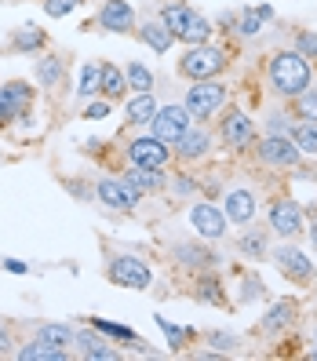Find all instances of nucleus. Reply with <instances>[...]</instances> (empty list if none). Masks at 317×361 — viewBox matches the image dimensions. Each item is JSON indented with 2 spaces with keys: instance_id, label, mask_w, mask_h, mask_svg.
I'll use <instances>...</instances> for the list:
<instances>
[{
  "instance_id": "nucleus-39",
  "label": "nucleus",
  "mask_w": 317,
  "mask_h": 361,
  "mask_svg": "<svg viewBox=\"0 0 317 361\" xmlns=\"http://www.w3.org/2000/svg\"><path fill=\"white\" fill-rule=\"evenodd\" d=\"M204 339H208V347L216 354H234L241 347V336H234V332H208Z\"/></svg>"
},
{
  "instance_id": "nucleus-43",
  "label": "nucleus",
  "mask_w": 317,
  "mask_h": 361,
  "mask_svg": "<svg viewBox=\"0 0 317 361\" xmlns=\"http://www.w3.org/2000/svg\"><path fill=\"white\" fill-rule=\"evenodd\" d=\"M256 295H263V281L256 278V274H248V278H244V292H241V303H251Z\"/></svg>"
},
{
  "instance_id": "nucleus-9",
  "label": "nucleus",
  "mask_w": 317,
  "mask_h": 361,
  "mask_svg": "<svg viewBox=\"0 0 317 361\" xmlns=\"http://www.w3.org/2000/svg\"><path fill=\"white\" fill-rule=\"evenodd\" d=\"M95 197L102 201V208H110V212H135L139 201H142V194L124 176L120 179H113V176L99 179L95 183Z\"/></svg>"
},
{
  "instance_id": "nucleus-38",
  "label": "nucleus",
  "mask_w": 317,
  "mask_h": 361,
  "mask_svg": "<svg viewBox=\"0 0 317 361\" xmlns=\"http://www.w3.org/2000/svg\"><path fill=\"white\" fill-rule=\"evenodd\" d=\"M295 117L288 110H270L266 114V135H292Z\"/></svg>"
},
{
  "instance_id": "nucleus-33",
  "label": "nucleus",
  "mask_w": 317,
  "mask_h": 361,
  "mask_svg": "<svg viewBox=\"0 0 317 361\" xmlns=\"http://www.w3.org/2000/svg\"><path fill=\"white\" fill-rule=\"evenodd\" d=\"M211 30H216V26H211L204 15H197L194 23H189V26H186V30L175 37V40H182L186 48H197V44H208V40H211Z\"/></svg>"
},
{
  "instance_id": "nucleus-42",
  "label": "nucleus",
  "mask_w": 317,
  "mask_h": 361,
  "mask_svg": "<svg viewBox=\"0 0 317 361\" xmlns=\"http://www.w3.org/2000/svg\"><path fill=\"white\" fill-rule=\"evenodd\" d=\"M80 8V0H44V11L51 15V18H62V15H70V11H77Z\"/></svg>"
},
{
  "instance_id": "nucleus-34",
  "label": "nucleus",
  "mask_w": 317,
  "mask_h": 361,
  "mask_svg": "<svg viewBox=\"0 0 317 361\" xmlns=\"http://www.w3.org/2000/svg\"><path fill=\"white\" fill-rule=\"evenodd\" d=\"M292 117L295 121H317V88L313 84L292 99Z\"/></svg>"
},
{
  "instance_id": "nucleus-48",
  "label": "nucleus",
  "mask_w": 317,
  "mask_h": 361,
  "mask_svg": "<svg viewBox=\"0 0 317 361\" xmlns=\"http://www.w3.org/2000/svg\"><path fill=\"white\" fill-rule=\"evenodd\" d=\"M310 241H313V248H317V219H313V226H310Z\"/></svg>"
},
{
  "instance_id": "nucleus-28",
  "label": "nucleus",
  "mask_w": 317,
  "mask_h": 361,
  "mask_svg": "<svg viewBox=\"0 0 317 361\" xmlns=\"http://www.w3.org/2000/svg\"><path fill=\"white\" fill-rule=\"evenodd\" d=\"M237 248L244 252L248 259H263L266 252H270V230H244L241 238H237Z\"/></svg>"
},
{
  "instance_id": "nucleus-30",
  "label": "nucleus",
  "mask_w": 317,
  "mask_h": 361,
  "mask_svg": "<svg viewBox=\"0 0 317 361\" xmlns=\"http://www.w3.org/2000/svg\"><path fill=\"white\" fill-rule=\"evenodd\" d=\"M270 15H273L270 4H263V8H244V11L237 15V33H241V37H256V33L263 30V23H270Z\"/></svg>"
},
{
  "instance_id": "nucleus-5",
  "label": "nucleus",
  "mask_w": 317,
  "mask_h": 361,
  "mask_svg": "<svg viewBox=\"0 0 317 361\" xmlns=\"http://www.w3.org/2000/svg\"><path fill=\"white\" fill-rule=\"evenodd\" d=\"M219 139H223V146L241 154V150H251V146L259 142V128L244 110H230V114L219 117Z\"/></svg>"
},
{
  "instance_id": "nucleus-16",
  "label": "nucleus",
  "mask_w": 317,
  "mask_h": 361,
  "mask_svg": "<svg viewBox=\"0 0 317 361\" xmlns=\"http://www.w3.org/2000/svg\"><path fill=\"white\" fill-rule=\"evenodd\" d=\"M179 267H186V270H211V267H219V256L211 248H204L201 241H179V245H172V252H168Z\"/></svg>"
},
{
  "instance_id": "nucleus-26",
  "label": "nucleus",
  "mask_w": 317,
  "mask_h": 361,
  "mask_svg": "<svg viewBox=\"0 0 317 361\" xmlns=\"http://www.w3.org/2000/svg\"><path fill=\"white\" fill-rule=\"evenodd\" d=\"M62 77H66V62H62V55H44V59L37 62V80L44 84L48 92L58 88Z\"/></svg>"
},
{
  "instance_id": "nucleus-46",
  "label": "nucleus",
  "mask_w": 317,
  "mask_h": 361,
  "mask_svg": "<svg viewBox=\"0 0 317 361\" xmlns=\"http://www.w3.org/2000/svg\"><path fill=\"white\" fill-rule=\"evenodd\" d=\"M11 347H15V343H11V332H8L4 322H0V354H11Z\"/></svg>"
},
{
  "instance_id": "nucleus-23",
  "label": "nucleus",
  "mask_w": 317,
  "mask_h": 361,
  "mask_svg": "<svg viewBox=\"0 0 317 361\" xmlns=\"http://www.w3.org/2000/svg\"><path fill=\"white\" fill-rule=\"evenodd\" d=\"M157 114V102H154V92H135V99L124 106V121L132 124V128H142V124H150Z\"/></svg>"
},
{
  "instance_id": "nucleus-49",
  "label": "nucleus",
  "mask_w": 317,
  "mask_h": 361,
  "mask_svg": "<svg viewBox=\"0 0 317 361\" xmlns=\"http://www.w3.org/2000/svg\"><path fill=\"white\" fill-rule=\"evenodd\" d=\"M310 357H317V332H313V343H310Z\"/></svg>"
},
{
  "instance_id": "nucleus-19",
  "label": "nucleus",
  "mask_w": 317,
  "mask_h": 361,
  "mask_svg": "<svg viewBox=\"0 0 317 361\" xmlns=\"http://www.w3.org/2000/svg\"><path fill=\"white\" fill-rule=\"evenodd\" d=\"M135 33H139V40L146 48H154L157 55H164V51H172V44H175V33L168 30V23L164 18H142V23L135 26Z\"/></svg>"
},
{
  "instance_id": "nucleus-37",
  "label": "nucleus",
  "mask_w": 317,
  "mask_h": 361,
  "mask_svg": "<svg viewBox=\"0 0 317 361\" xmlns=\"http://www.w3.org/2000/svg\"><path fill=\"white\" fill-rule=\"evenodd\" d=\"M37 336H40V339H48V343H55V347H70V343H77V332H73L70 325H40Z\"/></svg>"
},
{
  "instance_id": "nucleus-29",
  "label": "nucleus",
  "mask_w": 317,
  "mask_h": 361,
  "mask_svg": "<svg viewBox=\"0 0 317 361\" xmlns=\"http://www.w3.org/2000/svg\"><path fill=\"white\" fill-rule=\"evenodd\" d=\"M99 84H102V62H84L77 73V95L88 102L92 95H99Z\"/></svg>"
},
{
  "instance_id": "nucleus-25",
  "label": "nucleus",
  "mask_w": 317,
  "mask_h": 361,
  "mask_svg": "<svg viewBox=\"0 0 317 361\" xmlns=\"http://www.w3.org/2000/svg\"><path fill=\"white\" fill-rule=\"evenodd\" d=\"M124 92H128V77H124V70H117V66H110V62H106V66H102L99 95L110 99V102H117V99H124Z\"/></svg>"
},
{
  "instance_id": "nucleus-24",
  "label": "nucleus",
  "mask_w": 317,
  "mask_h": 361,
  "mask_svg": "<svg viewBox=\"0 0 317 361\" xmlns=\"http://www.w3.org/2000/svg\"><path fill=\"white\" fill-rule=\"evenodd\" d=\"M15 357H18V361H66V347H55V343H48V339L37 336L33 343L18 347Z\"/></svg>"
},
{
  "instance_id": "nucleus-44",
  "label": "nucleus",
  "mask_w": 317,
  "mask_h": 361,
  "mask_svg": "<svg viewBox=\"0 0 317 361\" xmlns=\"http://www.w3.org/2000/svg\"><path fill=\"white\" fill-rule=\"evenodd\" d=\"M110 99H102V102H88V106H84V117H88V121H102L106 114H110Z\"/></svg>"
},
{
  "instance_id": "nucleus-41",
  "label": "nucleus",
  "mask_w": 317,
  "mask_h": 361,
  "mask_svg": "<svg viewBox=\"0 0 317 361\" xmlns=\"http://www.w3.org/2000/svg\"><path fill=\"white\" fill-rule=\"evenodd\" d=\"M295 51L306 55L310 62H317V30H299L295 33Z\"/></svg>"
},
{
  "instance_id": "nucleus-11",
  "label": "nucleus",
  "mask_w": 317,
  "mask_h": 361,
  "mask_svg": "<svg viewBox=\"0 0 317 361\" xmlns=\"http://www.w3.org/2000/svg\"><path fill=\"white\" fill-rule=\"evenodd\" d=\"M270 259L278 263V270L285 274L288 281H295V285H310V281L317 278V270H313V259H306L303 252L295 248V245H288V241L273 248V252H270Z\"/></svg>"
},
{
  "instance_id": "nucleus-2",
  "label": "nucleus",
  "mask_w": 317,
  "mask_h": 361,
  "mask_svg": "<svg viewBox=\"0 0 317 361\" xmlns=\"http://www.w3.org/2000/svg\"><path fill=\"white\" fill-rule=\"evenodd\" d=\"M230 66V51L223 44H197V48H186V55L179 59V73L186 80H211L219 77Z\"/></svg>"
},
{
  "instance_id": "nucleus-14",
  "label": "nucleus",
  "mask_w": 317,
  "mask_h": 361,
  "mask_svg": "<svg viewBox=\"0 0 317 361\" xmlns=\"http://www.w3.org/2000/svg\"><path fill=\"white\" fill-rule=\"evenodd\" d=\"M256 208H259V197H256V190H248V186H234V190H226V197H223V212H226V219L230 223H251L256 219Z\"/></svg>"
},
{
  "instance_id": "nucleus-12",
  "label": "nucleus",
  "mask_w": 317,
  "mask_h": 361,
  "mask_svg": "<svg viewBox=\"0 0 317 361\" xmlns=\"http://www.w3.org/2000/svg\"><path fill=\"white\" fill-rule=\"evenodd\" d=\"M189 121H194V117H189L186 102H182V106H179V102H168V106H157L150 128H154V135L164 139V142H179L182 132L189 128Z\"/></svg>"
},
{
  "instance_id": "nucleus-20",
  "label": "nucleus",
  "mask_w": 317,
  "mask_h": 361,
  "mask_svg": "<svg viewBox=\"0 0 317 361\" xmlns=\"http://www.w3.org/2000/svg\"><path fill=\"white\" fill-rule=\"evenodd\" d=\"M295 317H299V307H295V300H278V303L266 310V317L259 322V329H263L266 336H278V332H288V329L295 325Z\"/></svg>"
},
{
  "instance_id": "nucleus-17",
  "label": "nucleus",
  "mask_w": 317,
  "mask_h": 361,
  "mask_svg": "<svg viewBox=\"0 0 317 361\" xmlns=\"http://www.w3.org/2000/svg\"><path fill=\"white\" fill-rule=\"evenodd\" d=\"M211 154V132L204 128H194V124H189V128L182 132V139L175 142V157L182 161V164H197V161H204Z\"/></svg>"
},
{
  "instance_id": "nucleus-7",
  "label": "nucleus",
  "mask_w": 317,
  "mask_h": 361,
  "mask_svg": "<svg viewBox=\"0 0 317 361\" xmlns=\"http://www.w3.org/2000/svg\"><path fill=\"white\" fill-rule=\"evenodd\" d=\"M124 157H128V164H139V168H164L172 164V150H168V142L157 139L154 132L150 135H135L128 142V150H124Z\"/></svg>"
},
{
  "instance_id": "nucleus-22",
  "label": "nucleus",
  "mask_w": 317,
  "mask_h": 361,
  "mask_svg": "<svg viewBox=\"0 0 317 361\" xmlns=\"http://www.w3.org/2000/svg\"><path fill=\"white\" fill-rule=\"evenodd\" d=\"M124 179H128L142 197H146V194H157V190H164V186H168V179H164L161 168H139V164H128Z\"/></svg>"
},
{
  "instance_id": "nucleus-10",
  "label": "nucleus",
  "mask_w": 317,
  "mask_h": 361,
  "mask_svg": "<svg viewBox=\"0 0 317 361\" xmlns=\"http://www.w3.org/2000/svg\"><path fill=\"white\" fill-rule=\"evenodd\" d=\"M33 84L26 80H8L0 84V124H11V121H23L33 110Z\"/></svg>"
},
{
  "instance_id": "nucleus-31",
  "label": "nucleus",
  "mask_w": 317,
  "mask_h": 361,
  "mask_svg": "<svg viewBox=\"0 0 317 361\" xmlns=\"http://www.w3.org/2000/svg\"><path fill=\"white\" fill-rule=\"evenodd\" d=\"M197 300H201V303H211V307H223V303H226L223 281L216 278V274L201 270V278H197Z\"/></svg>"
},
{
  "instance_id": "nucleus-45",
  "label": "nucleus",
  "mask_w": 317,
  "mask_h": 361,
  "mask_svg": "<svg viewBox=\"0 0 317 361\" xmlns=\"http://www.w3.org/2000/svg\"><path fill=\"white\" fill-rule=\"evenodd\" d=\"M194 190H197V183L189 179V176H179V179L172 183V194H179V197H186V194H194Z\"/></svg>"
},
{
  "instance_id": "nucleus-1",
  "label": "nucleus",
  "mask_w": 317,
  "mask_h": 361,
  "mask_svg": "<svg viewBox=\"0 0 317 361\" xmlns=\"http://www.w3.org/2000/svg\"><path fill=\"white\" fill-rule=\"evenodd\" d=\"M266 84H270V92L278 95V99H295L299 92H306L310 84H313V66H310V59L299 55V51H273L270 62H266Z\"/></svg>"
},
{
  "instance_id": "nucleus-47",
  "label": "nucleus",
  "mask_w": 317,
  "mask_h": 361,
  "mask_svg": "<svg viewBox=\"0 0 317 361\" xmlns=\"http://www.w3.org/2000/svg\"><path fill=\"white\" fill-rule=\"evenodd\" d=\"M4 270H8V274H26L30 267H26L23 259H4Z\"/></svg>"
},
{
  "instance_id": "nucleus-32",
  "label": "nucleus",
  "mask_w": 317,
  "mask_h": 361,
  "mask_svg": "<svg viewBox=\"0 0 317 361\" xmlns=\"http://www.w3.org/2000/svg\"><path fill=\"white\" fill-rule=\"evenodd\" d=\"M292 139L303 150V157H317V121H295Z\"/></svg>"
},
{
  "instance_id": "nucleus-21",
  "label": "nucleus",
  "mask_w": 317,
  "mask_h": 361,
  "mask_svg": "<svg viewBox=\"0 0 317 361\" xmlns=\"http://www.w3.org/2000/svg\"><path fill=\"white\" fill-rule=\"evenodd\" d=\"M44 48H48V33L40 30V26H33V23L18 26L11 33V51L15 55H37V51H44Z\"/></svg>"
},
{
  "instance_id": "nucleus-27",
  "label": "nucleus",
  "mask_w": 317,
  "mask_h": 361,
  "mask_svg": "<svg viewBox=\"0 0 317 361\" xmlns=\"http://www.w3.org/2000/svg\"><path fill=\"white\" fill-rule=\"evenodd\" d=\"M161 18L168 23V30H172V33L179 37V33H182V30L197 18V11L189 8L186 0H175V4H164V8H161Z\"/></svg>"
},
{
  "instance_id": "nucleus-15",
  "label": "nucleus",
  "mask_w": 317,
  "mask_h": 361,
  "mask_svg": "<svg viewBox=\"0 0 317 361\" xmlns=\"http://www.w3.org/2000/svg\"><path fill=\"white\" fill-rule=\"evenodd\" d=\"M99 26L106 33H135V11L128 0H102L99 8Z\"/></svg>"
},
{
  "instance_id": "nucleus-35",
  "label": "nucleus",
  "mask_w": 317,
  "mask_h": 361,
  "mask_svg": "<svg viewBox=\"0 0 317 361\" xmlns=\"http://www.w3.org/2000/svg\"><path fill=\"white\" fill-rule=\"evenodd\" d=\"M92 325L102 332V336H110V339H117V343H139V332L135 329H128V325H117V322H106V317H92Z\"/></svg>"
},
{
  "instance_id": "nucleus-36",
  "label": "nucleus",
  "mask_w": 317,
  "mask_h": 361,
  "mask_svg": "<svg viewBox=\"0 0 317 361\" xmlns=\"http://www.w3.org/2000/svg\"><path fill=\"white\" fill-rule=\"evenodd\" d=\"M124 77H128L132 92H154V70L142 66V62H128V66H124Z\"/></svg>"
},
{
  "instance_id": "nucleus-8",
  "label": "nucleus",
  "mask_w": 317,
  "mask_h": 361,
  "mask_svg": "<svg viewBox=\"0 0 317 361\" xmlns=\"http://www.w3.org/2000/svg\"><path fill=\"white\" fill-rule=\"evenodd\" d=\"M256 154H259V164L266 168H295L303 161V150L295 146L292 135H263L256 142Z\"/></svg>"
},
{
  "instance_id": "nucleus-13",
  "label": "nucleus",
  "mask_w": 317,
  "mask_h": 361,
  "mask_svg": "<svg viewBox=\"0 0 317 361\" xmlns=\"http://www.w3.org/2000/svg\"><path fill=\"white\" fill-rule=\"evenodd\" d=\"M226 212L216 208V204H208V201H197L194 208H189V226L197 230V238L204 241H219L223 233H226Z\"/></svg>"
},
{
  "instance_id": "nucleus-3",
  "label": "nucleus",
  "mask_w": 317,
  "mask_h": 361,
  "mask_svg": "<svg viewBox=\"0 0 317 361\" xmlns=\"http://www.w3.org/2000/svg\"><path fill=\"white\" fill-rule=\"evenodd\" d=\"M226 84L219 77H211V80H194L189 84V92H186V110L189 117H197V121H208V117H216L223 106H226Z\"/></svg>"
},
{
  "instance_id": "nucleus-18",
  "label": "nucleus",
  "mask_w": 317,
  "mask_h": 361,
  "mask_svg": "<svg viewBox=\"0 0 317 361\" xmlns=\"http://www.w3.org/2000/svg\"><path fill=\"white\" fill-rule=\"evenodd\" d=\"M77 347H80L84 357H92V361H117L120 357V350L110 343V336H102L95 325L77 332Z\"/></svg>"
},
{
  "instance_id": "nucleus-4",
  "label": "nucleus",
  "mask_w": 317,
  "mask_h": 361,
  "mask_svg": "<svg viewBox=\"0 0 317 361\" xmlns=\"http://www.w3.org/2000/svg\"><path fill=\"white\" fill-rule=\"evenodd\" d=\"M106 278H110L113 285H120V288H150V281H154V274H150V267H146L139 256H128V252H117V256H110L106 259Z\"/></svg>"
},
{
  "instance_id": "nucleus-6",
  "label": "nucleus",
  "mask_w": 317,
  "mask_h": 361,
  "mask_svg": "<svg viewBox=\"0 0 317 361\" xmlns=\"http://www.w3.org/2000/svg\"><path fill=\"white\" fill-rule=\"evenodd\" d=\"M266 219H270V233H278V238H285V241L299 238V233L306 230L303 208H299V201H292V197H273Z\"/></svg>"
},
{
  "instance_id": "nucleus-40",
  "label": "nucleus",
  "mask_w": 317,
  "mask_h": 361,
  "mask_svg": "<svg viewBox=\"0 0 317 361\" xmlns=\"http://www.w3.org/2000/svg\"><path fill=\"white\" fill-rule=\"evenodd\" d=\"M157 325H161V332L168 336V343H172V350H182V347L189 343V336H194L189 329H179V325H172L168 317H157Z\"/></svg>"
}]
</instances>
